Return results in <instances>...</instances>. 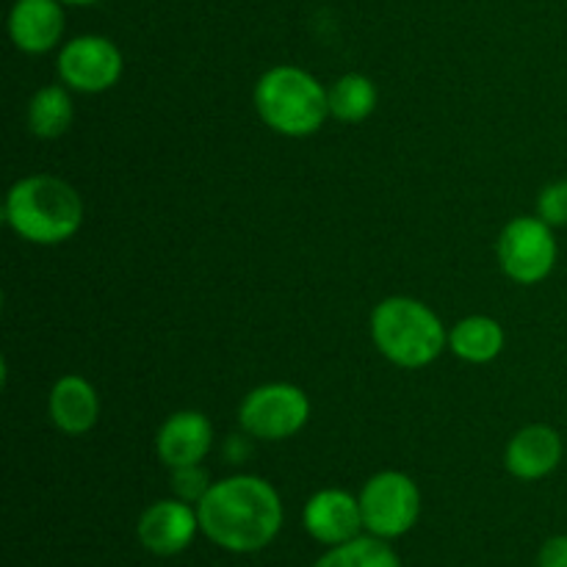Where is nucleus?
I'll return each mask as SVG.
<instances>
[{
  "instance_id": "6e6552de",
  "label": "nucleus",
  "mask_w": 567,
  "mask_h": 567,
  "mask_svg": "<svg viewBox=\"0 0 567 567\" xmlns=\"http://www.w3.org/2000/svg\"><path fill=\"white\" fill-rule=\"evenodd\" d=\"M59 78L66 89L83 94H100L116 86L122 78V53L105 37H75L61 48Z\"/></svg>"
},
{
  "instance_id": "a211bd4d",
  "label": "nucleus",
  "mask_w": 567,
  "mask_h": 567,
  "mask_svg": "<svg viewBox=\"0 0 567 567\" xmlns=\"http://www.w3.org/2000/svg\"><path fill=\"white\" fill-rule=\"evenodd\" d=\"M313 567H402V563L382 537L371 535L332 546Z\"/></svg>"
},
{
  "instance_id": "20e7f679",
  "label": "nucleus",
  "mask_w": 567,
  "mask_h": 567,
  "mask_svg": "<svg viewBox=\"0 0 567 567\" xmlns=\"http://www.w3.org/2000/svg\"><path fill=\"white\" fill-rule=\"evenodd\" d=\"M371 338L382 358L402 369H424L449 347V332L430 305L413 297H388L371 313Z\"/></svg>"
},
{
  "instance_id": "423d86ee",
  "label": "nucleus",
  "mask_w": 567,
  "mask_h": 567,
  "mask_svg": "<svg viewBox=\"0 0 567 567\" xmlns=\"http://www.w3.org/2000/svg\"><path fill=\"white\" fill-rule=\"evenodd\" d=\"M310 419V399L302 388L288 382H269L244 396L238 424L258 441H288L305 430Z\"/></svg>"
},
{
  "instance_id": "ddd939ff",
  "label": "nucleus",
  "mask_w": 567,
  "mask_h": 567,
  "mask_svg": "<svg viewBox=\"0 0 567 567\" xmlns=\"http://www.w3.org/2000/svg\"><path fill=\"white\" fill-rule=\"evenodd\" d=\"M11 42L22 53H48L64 37L61 0H17L9 14Z\"/></svg>"
},
{
  "instance_id": "0eeeda50",
  "label": "nucleus",
  "mask_w": 567,
  "mask_h": 567,
  "mask_svg": "<svg viewBox=\"0 0 567 567\" xmlns=\"http://www.w3.org/2000/svg\"><path fill=\"white\" fill-rule=\"evenodd\" d=\"M557 252L554 227L540 216H518L498 236V264L504 275L520 286L546 280L557 266Z\"/></svg>"
},
{
  "instance_id": "7ed1b4c3",
  "label": "nucleus",
  "mask_w": 567,
  "mask_h": 567,
  "mask_svg": "<svg viewBox=\"0 0 567 567\" xmlns=\"http://www.w3.org/2000/svg\"><path fill=\"white\" fill-rule=\"evenodd\" d=\"M255 111L266 127L288 138L313 136L330 116V94L299 66H271L255 83Z\"/></svg>"
},
{
  "instance_id": "f3484780",
  "label": "nucleus",
  "mask_w": 567,
  "mask_h": 567,
  "mask_svg": "<svg viewBox=\"0 0 567 567\" xmlns=\"http://www.w3.org/2000/svg\"><path fill=\"white\" fill-rule=\"evenodd\" d=\"M330 116H336L338 122H363L374 114L377 109V86L369 75H360V72H349L341 75L330 89Z\"/></svg>"
},
{
  "instance_id": "4468645a",
  "label": "nucleus",
  "mask_w": 567,
  "mask_h": 567,
  "mask_svg": "<svg viewBox=\"0 0 567 567\" xmlns=\"http://www.w3.org/2000/svg\"><path fill=\"white\" fill-rule=\"evenodd\" d=\"M48 413L64 435H86L100 419V399L92 382L81 374H66L50 388Z\"/></svg>"
},
{
  "instance_id": "dca6fc26",
  "label": "nucleus",
  "mask_w": 567,
  "mask_h": 567,
  "mask_svg": "<svg viewBox=\"0 0 567 567\" xmlns=\"http://www.w3.org/2000/svg\"><path fill=\"white\" fill-rule=\"evenodd\" d=\"M72 97L70 89L61 83L42 86L28 103V127L37 138H59L72 125Z\"/></svg>"
},
{
  "instance_id": "6ab92c4d",
  "label": "nucleus",
  "mask_w": 567,
  "mask_h": 567,
  "mask_svg": "<svg viewBox=\"0 0 567 567\" xmlns=\"http://www.w3.org/2000/svg\"><path fill=\"white\" fill-rule=\"evenodd\" d=\"M208 491H210V480L203 471V465H183V468H172V493H175V498H183V502L188 504H199Z\"/></svg>"
},
{
  "instance_id": "f8f14e48",
  "label": "nucleus",
  "mask_w": 567,
  "mask_h": 567,
  "mask_svg": "<svg viewBox=\"0 0 567 567\" xmlns=\"http://www.w3.org/2000/svg\"><path fill=\"white\" fill-rule=\"evenodd\" d=\"M563 454V437H559L554 426L532 424L509 437L507 452H504V465H507V471L515 480L537 482L546 480L548 474L559 468Z\"/></svg>"
},
{
  "instance_id": "9b49d317",
  "label": "nucleus",
  "mask_w": 567,
  "mask_h": 567,
  "mask_svg": "<svg viewBox=\"0 0 567 567\" xmlns=\"http://www.w3.org/2000/svg\"><path fill=\"white\" fill-rule=\"evenodd\" d=\"M214 446V426L197 410L172 413L155 435V452L166 468L199 465Z\"/></svg>"
},
{
  "instance_id": "412c9836",
  "label": "nucleus",
  "mask_w": 567,
  "mask_h": 567,
  "mask_svg": "<svg viewBox=\"0 0 567 567\" xmlns=\"http://www.w3.org/2000/svg\"><path fill=\"white\" fill-rule=\"evenodd\" d=\"M537 567H567V535H557L543 543Z\"/></svg>"
},
{
  "instance_id": "4be33fe9",
  "label": "nucleus",
  "mask_w": 567,
  "mask_h": 567,
  "mask_svg": "<svg viewBox=\"0 0 567 567\" xmlns=\"http://www.w3.org/2000/svg\"><path fill=\"white\" fill-rule=\"evenodd\" d=\"M61 3H70V6H89V3H97V0H61Z\"/></svg>"
},
{
  "instance_id": "2eb2a0df",
  "label": "nucleus",
  "mask_w": 567,
  "mask_h": 567,
  "mask_svg": "<svg viewBox=\"0 0 567 567\" xmlns=\"http://www.w3.org/2000/svg\"><path fill=\"white\" fill-rule=\"evenodd\" d=\"M449 349L465 363H491L504 349V330L491 316H468L449 330Z\"/></svg>"
},
{
  "instance_id": "f03ea898",
  "label": "nucleus",
  "mask_w": 567,
  "mask_h": 567,
  "mask_svg": "<svg viewBox=\"0 0 567 567\" xmlns=\"http://www.w3.org/2000/svg\"><path fill=\"white\" fill-rule=\"evenodd\" d=\"M3 219L22 241L55 247L81 230L83 199L61 177L28 175L6 194Z\"/></svg>"
},
{
  "instance_id": "39448f33",
  "label": "nucleus",
  "mask_w": 567,
  "mask_h": 567,
  "mask_svg": "<svg viewBox=\"0 0 567 567\" xmlns=\"http://www.w3.org/2000/svg\"><path fill=\"white\" fill-rule=\"evenodd\" d=\"M358 498L365 532L382 540L408 535L421 518V491L402 471L374 474Z\"/></svg>"
},
{
  "instance_id": "aec40b11",
  "label": "nucleus",
  "mask_w": 567,
  "mask_h": 567,
  "mask_svg": "<svg viewBox=\"0 0 567 567\" xmlns=\"http://www.w3.org/2000/svg\"><path fill=\"white\" fill-rule=\"evenodd\" d=\"M537 216L551 227L567 225V181L548 183L537 197Z\"/></svg>"
},
{
  "instance_id": "f257e3e1",
  "label": "nucleus",
  "mask_w": 567,
  "mask_h": 567,
  "mask_svg": "<svg viewBox=\"0 0 567 567\" xmlns=\"http://www.w3.org/2000/svg\"><path fill=\"white\" fill-rule=\"evenodd\" d=\"M199 529L219 548L252 554L269 546L282 526V502L260 476L238 474L214 482L197 504Z\"/></svg>"
},
{
  "instance_id": "1a4fd4ad",
  "label": "nucleus",
  "mask_w": 567,
  "mask_h": 567,
  "mask_svg": "<svg viewBox=\"0 0 567 567\" xmlns=\"http://www.w3.org/2000/svg\"><path fill=\"white\" fill-rule=\"evenodd\" d=\"M197 529L199 515L192 504L183 498H164L144 509L136 535L142 546L155 557H175L192 546Z\"/></svg>"
},
{
  "instance_id": "9d476101",
  "label": "nucleus",
  "mask_w": 567,
  "mask_h": 567,
  "mask_svg": "<svg viewBox=\"0 0 567 567\" xmlns=\"http://www.w3.org/2000/svg\"><path fill=\"white\" fill-rule=\"evenodd\" d=\"M302 524L310 537L330 548L354 540L360 537V529H365L360 498L347 491H338V487L319 491L308 498L302 509Z\"/></svg>"
}]
</instances>
